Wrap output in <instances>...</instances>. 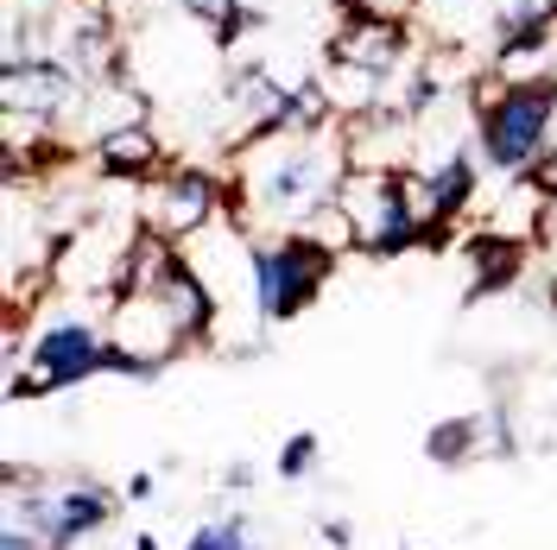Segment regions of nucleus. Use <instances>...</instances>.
<instances>
[{"label":"nucleus","instance_id":"16","mask_svg":"<svg viewBox=\"0 0 557 550\" xmlns=\"http://www.w3.org/2000/svg\"><path fill=\"white\" fill-rule=\"evenodd\" d=\"M215 482H222V493H253V482H260V468H253V462H228V468H222Z\"/></svg>","mask_w":557,"mask_h":550},{"label":"nucleus","instance_id":"7","mask_svg":"<svg viewBox=\"0 0 557 550\" xmlns=\"http://www.w3.org/2000/svg\"><path fill=\"white\" fill-rule=\"evenodd\" d=\"M89 102V83L58 58V51H38V58H0V114L13 121H38L58 134V121L83 114Z\"/></svg>","mask_w":557,"mask_h":550},{"label":"nucleus","instance_id":"12","mask_svg":"<svg viewBox=\"0 0 557 550\" xmlns=\"http://www.w3.org/2000/svg\"><path fill=\"white\" fill-rule=\"evenodd\" d=\"M177 550H260V538H253V518L247 513H222V518H203Z\"/></svg>","mask_w":557,"mask_h":550},{"label":"nucleus","instance_id":"9","mask_svg":"<svg viewBox=\"0 0 557 550\" xmlns=\"http://www.w3.org/2000/svg\"><path fill=\"white\" fill-rule=\"evenodd\" d=\"M89 159H96V172H102L108 184H134V190H139V184H152V177L172 165V159H165V139L152 134L146 121H127V127L96 134Z\"/></svg>","mask_w":557,"mask_h":550},{"label":"nucleus","instance_id":"18","mask_svg":"<svg viewBox=\"0 0 557 550\" xmlns=\"http://www.w3.org/2000/svg\"><path fill=\"white\" fill-rule=\"evenodd\" d=\"M134 550H165V545H159L152 532H139V538H134Z\"/></svg>","mask_w":557,"mask_h":550},{"label":"nucleus","instance_id":"17","mask_svg":"<svg viewBox=\"0 0 557 550\" xmlns=\"http://www.w3.org/2000/svg\"><path fill=\"white\" fill-rule=\"evenodd\" d=\"M317 532H323V545L330 550H355V525H348V518H323Z\"/></svg>","mask_w":557,"mask_h":550},{"label":"nucleus","instance_id":"6","mask_svg":"<svg viewBox=\"0 0 557 550\" xmlns=\"http://www.w3.org/2000/svg\"><path fill=\"white\" fill-rule=\"evenodd\" d=\"M235 209V190L215 172H197V165H165L152 184H139V222L165 241H197L203 228L228 222Z\"/></svg>","mask_w":557,"mask_h":550},{"label":"nucleus","instance_id":"15","mask_svg":"<svg viewBox=\"0 0 557 550\" xmlns=\"http://www.w3.org/2000/svg\"><path fill=\"white\" fill-rule=\"evenodd\" d=\"M0 550H45V538L20 518H0Z\"/></svg>","mask_w":557,"mask_h":550},{"label":"nucleus","instance_id":"14","mask_svg":"<svg viewBox=\"0 0 557 550\" xmlns=\"http://www.w3.org/2000/svg\"><path fill=\"white\" fill-rule=\"evenodd\" d=\"M121 500H127V507H152V500H159V475H152V468L127 475V482H121Z\"/></svg>","mask_w":557,"mask_h":550},{"label":"nucleus","instance_id":"2","mask_svg":"<svg viewBox=\"0 0 557 550\" xmlns=\"http://www.w3.org/2000/svg\"><path fill=\"white\" fill-rule=\"evenodd\" d=\"M70 304L38 310V316H13V342H7V399L13 405L58 399V392L83 386V379H102V374L139 379V386H152V379L165 374L159 361L127 354V348L114 342L108 316H89V310H70Z\"/></svg>","mask_w":557,"mask_h":550},{"label":"nucleus","instance_id":"1","mask_svg":"<svg viewBox=\"0 0 557 550\" xmlns=\"http://www.w3.org/2000/svg\"><path fill=\"white\" fill-rule=\"evenodd\" d=\"M242 177H235V222L247 235L253 228H323L336 215V190H343L348 165H355V146H348L343 121H323V127H298V134H273L260 146H242Z\"/></svg>","mask_w":557,"mask_h":550},{"label":"nucleus","instance_id":"3","mask_svg":"<svg viewBox=\"0 0 557 550\" xmlns=\"http://www.w3.org/2000/svg\"><path fill=\"white\" fill-rule=\"evenodd\" d=\"M557 134V70L552 76H487L475 89V159L487 177H532Z\"/></svg>","mask_w":557,"mask_h":550},{"label":"nucleus","instance_id":"11","mask_svg":"<svg viewBox=\"0 0 557 550\" xmlns=\"http://www.w3.org/2000/svg\"><path fill=\"white\" fill-rule=\"evenodd\" d=\"M475 455H487V412H462L424 430V462H437V468H462Z\"/></svg>","mask_w":557,"mask_h":550},{"label":"nucleus","instance_id":"5","mask_svg":"<svg viewBox=\"0 0 557 550\" xmlns=\"http://www.w3.org/2000/svg\"><path fill=\"white\" fill-rule=\"evenodd\" d=\"M348 247L323 228H292V235H253L247 241V278H253V323L285 329L323 298Z\"/></svg>","mask_w":557,"mask_h":550},{"label":"nucleus","instance_id":"10","mask_svg":"<svg viewBox=\"0 0 557 550\" xmlns=\"http://www.w3.org/2000/svg\"><path fill=\"white\" fill-rule=\"evenodd\" d=\"M462 260H469V298H494V291H507L520 278L525 247L513 235H500V228H487V235L462 241Z\"/></svg>","mask_w":557,"mask_h":550},{"label":"nucleus","instance_id":"8","mask_svg":"<svg viewBox=\"0 0 557 550\" xmlns=\"http://www.w3.org/2000/svg\"><path fill=\"white\" fill-rule=\"evenodd\" d=\"M330 58L348 70H368V76H393V70L412 58V33L393 7H348L343 33L330 38Z\"/></svg>","mask_w":557,"mask_h":550},{"label":"nucleus","instance_id":"13","mask_svg":"<svg viewBox=\"0 0 557 550\" xmlns=\"http://www.w3.org/2000/svg\"><path fill=\"white\" fill-rule=\"evenodd\" d=\"M317 462H323V437H317V430H292V437L278 443L273 475H278V482H311Z\"/></svg>","mask_w":557,"mask_h":550},{"label":"nucleus","instance_id":"4","mask_svg":"<svg viewBox=\"0 0 557 550\" xmlns=\"http://www.w3.org/2000/svg\"><path fill=\"white\" fill-rule=\"evenodd\" d=\"M323 235H336L368 260H393L406 247H424L412 165H348L343 190H336V215L323 222Z\"/></svg>","mask_w":557,"mask_h":550}]
</instances>
